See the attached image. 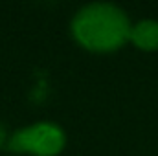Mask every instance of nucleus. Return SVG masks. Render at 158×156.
I'll use <instances>...</instances> for the list:
<instances>
[{
    "label": "nucleus",
    "mask_w": 158,
    "mask_h": 156,
    "mask_svg": "<svg viewBox=\"0 0 158 156\" xmlns=\"http://www.w3.org/2000/svg\"><path fill=\"white\" fill-rule=\"evenodd\" d=\"M127 13L109 2H94L81 7L72 20V35L90 51H114L131 37Z\"/></svg>",
    "instance_id": "nucleus-1"
},
{
    "label": "nucleus",
    "mask_w": 158,
    "mask_h": 156,
    "mask_svg": "<svg viewBox=\"0 0 158 156\" xmlns=\"http://www.w3.org/2000/svg\"><path fill=\"white\" fill-rule=\"evenodd\" d=\"M66 136L55 123L42 121L31 127L19 129L7 140V149L13 153H30L35 156H55L64 149Z\"/></svg>",
    "instance_id": "nucleus-2"
},
{
    "label": "nucleus",
    "mask_w": 158,
    "mask_h": 156,
    "mask_svg": "<svg viewBox=\"0 0 158 156\" xmlns=\"http://www.w3.org/2000/svg\"><path fill=\"white\" fill-rule=\"evenodd\" d=\"M129 40L136 48H140L143 51H156L158 50V20L145 18V20H140L138 24H134L131 28Z\"/></svg>",
    "instance_id": "nucleus-3"
},
{
    "label": "nucleus",
    "mask_w": 158,
    "mask_h": 156,
    "mask_svg": "<svg viewBox=\"0 0 158 156\" xmlns=\"http://www.w3.org/2000/svg\"><path fill=\"white\" fill-rule=\"evenodd\" d=\"M4 145H7V132H6V129L0 125V149H2Z\"/></svg>",
    "instance_id": "nucleus-4"
}]
</instances>
